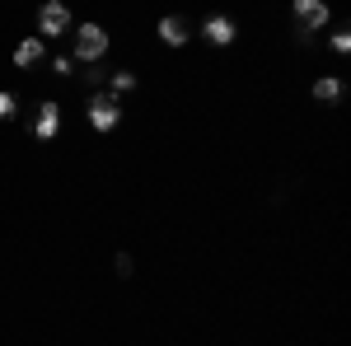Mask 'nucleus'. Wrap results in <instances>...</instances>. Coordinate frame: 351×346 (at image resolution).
<instances>
[{
  "mask_svg": "<svg viewBox=\"0 0 351 346\" xmlns=\"http://www.w3.org/2000/svg\"><path fill=\"white\" fill-rule=\"evenodd\" d=\"M84 117H89L94 132H112V127L122 122V99L108 94V89H94V94H89V108H84Z\"/></svg>",
  "mask_w": 351,
  "mask_h": 346,
  "instance_id": "f257e3e1",
  "label": "nucleus"
},
{
  "mask_svg": "<svg viewBox=\"0 0 351 346\" xmlns=\"http://www.w3.org/2000/svg\"><path fill=\"white\" fill-rule=\"evenodd\" d=\"M332 52H337V56L351 52V33H347V28H337V33H332Z\"/></svg>",
  "mask_w": 351,
  "mask_h": 346,
  "instance_id": "2eb2a0df",
  "label": "nucleus"
},
{
  "mask_svg": "<svg viewBox=\"0 0 351 346\" xmlns=\"http://www.w3.org/2000/svg\"><path fill=\"white\" fill-rule=\"evenodd\" d=\"M328 19H332V14H328V5H324V0H295V24H300V28L319 33V28H324Z\"/></svg>",
  "mask_w": 351,
  "mask_h": 346,
  "instance_id": "423d86ee",
  "label": "nucleus"
},
{
  "mask_svg": "<svg viewBox=\"0 0 351 346\" xmlns=\"http://www.w3.org/2000/svg\"><path fill=\"white\" fill-rule=\"evenodd\" d=\"M56 132H61V108H56V99H43L38 103V117H33V136L38 140H52Z\"/></svg>",
  "mask_w": 351,
  "mask_h": 346,
  "instance_id": "39448f33",
  "label": "nucleus"
},
{
  "mask_svg": "<svg viewBox=\"0 0 351 346\" xmlns=\"http://www.w3.org/2000/svg\"><path fill=\"white\" fill-rule=\"evenodd\" d=\"M75 28V14L61 5V0H47L43 10H38V38H61V33H71Z\"/></svg>",
  "mask_w": 351,
  "mask_h": 346,
  "instance_id": "7ed1b4c3",
  "label": "nucleus"
},
{
  "mask_svg": "<svg viewBox=\"0 0 351 346\" xmlns=\"http://www.w3.org/2000/svg\"><path fill=\"white\" fill-rule=\"evenodd\" d=\"M43 56H47V42H43V38H19V42H14V66H19V71L38 66Z\"/></svg>",
  "mask_w": 351,
  "mask_h": 346,
  "instance_id": "6e6552de",
  "label": "nucleus"
},
{
  "mask_svg": "<svg viewBox=\"0 0 351 346\" xmlns=\"http://www.w3.org/2000/svg\"><path fill=\"white\" fill-rule=\"evenodd\" d=\"M14 112H19V99L10 89H0V117H14Z\"/></svg>",
  "mask_w": 351,
  "mask_h": 346,
  "instance_id": "4468645a",
  "label": "nucleus"
},
{
  "mask_svg": "<svg viewBox=\"0 0 351 346\" xmlns=\"http://www.w3.org/2000/svg\"><path fill=\"white\" fill-rule=\"evenodd\" d=\"M188 38H192V19H183V14H164V19H160V42L183 47Z\"/></svg>",
  "mask_w": 351,
  "mask_h": 346,
  "instance_id": "0eeeda50",
  "label": "nucleus"
},
{
  "mask_svg": "<svg viewBox=\"0 0 351 346\" xmlns=\"http://www.w3.org/2000/svg\"><path fill=\"white\" fill-rule=\"evenodd\" d=\"M104 75H108V66H104V61H89V66H80L84 89H99V84H104Z\"/></svg>",
  "mask_w": 351,
  "mask_h": 346,
  "instance_id": "9d476101",
  "label": "nucleus"
},
{
  "mask_svg": "<svg viewBox=\"0 0 351 346\" xmlns=\"http://www.w3.org/2000/svg\"><path fill=\"white\" fill-rule=\"evenodd\" d=\"M112 271H117L122 281H132V276H136V258H132V253H127V248H122V253L112 258Z\"/></svg>",
  "mask_w": 351,
  "mask_h": 346,
  "instance_id": "f8f14e48",
  "label": "nucleus"
},
{
  "mask_svg": "<svg viewBox=\"0 0 351 346\" xmlns=\"http://www.w3.org/2000/svg\"><path fill=\"white\" fill-rule=\"evenodd\" d=\"M132 89H136V71H112V89L108 94L122 99V94H132Z\"/></svg>",
  "mask_w": 351,
  "mask_h": 346,
  "instance_id": "9b49d317",
  "label": "nucleus"
},
{
  "mask_svg": "<svg viewBox=\"0 0 351 346\" xmlns=\"http://www.w3.org/2000/svg\"><path fill=\"white\" fill-rule=\"evenodd\" d=\"M52 75H75V56H52Z\"/></svg>",
  "mask_w": 351,
  "mask_h": 346,
  "instance_id": "ddd939ff",
  "label": "nucleus"
},
{
  "mask_svg": "<svg viewBox=\"0 0 351 346\" xmlns=\"http://www.w3.org/2000/svg\"><path fill=\"white\" fill-rule=\"evenodd\" d=\"M197 33H202V38L211 42V47H230L239 28H234V19H230V14H206V19L197 24Z\"/></svg>",
  "mask_w": 351,
  "mask_h": 346,
  "instance_id": "20e7f679",
  "label": "nucleus"
},
{
  "mask_svg": "<svg viewBox=\"0 0 351 346\" xmlns=\"http://www.w3.org/2000/svg\"><path fill=\"white\" fill-rule=\"evenodd\" d=\"M309 94H314L319 103H328V108H332V103H342V80H332V75H319Z\"/></svg>",
  "mask_w": 351,
  "mask_h": 346,
  "instance_id": "1a4fd4ad",
  "label": "nucleus"
},
{
  "mask_svg": "<svg viewBox=\"0 0 351 346\" xmlns=\"http://www.w3.org/2000/svg\"><path fill=\"white\" fill-rule=\"evenodd\" d=\"M75 61L89 66V61H104L108 56V28L104 24H75Z\"/></svg>",
  "mask_w": 351,
  "mask_h": 346,
  "instance_id": "f03ea898",
  "label": "nucleus"
}]
</instances>
